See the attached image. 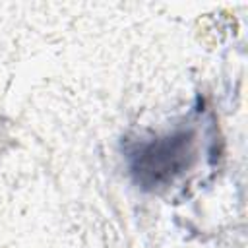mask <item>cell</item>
I'll list each match as a JSON object with an SVG mask.
<instances>
[{
  "label": "cell",
  "mask_w": 248,
  "mask_h": 248,
  "mask_svg": "<svg viewBox=\"0 0 248 248\" xmlns=\"http://www.w3.org/2000/svg\"><path fill=\"white\" fill-rule=\"evenodd\" d=\"M190 155L192 140L190 134L182 132L143 143L138 153H134L132 169L143 184H159L182 172V169L188 167Z\"/></svg>",
  "instance_id": "cell-1"
}]
</instances>
